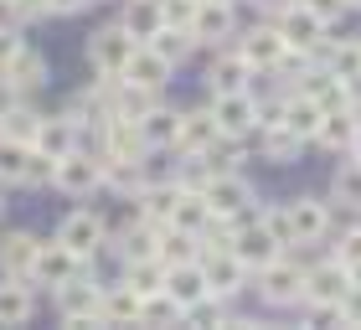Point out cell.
Masks as SVG:
<instances>
[{"label": "cell", "mask_w": 361, "mask_h": 330, "mask_svg": "<svg viewBox=\"0 0 361 330\" xmlns=\"http://www.w3.org/2000/svg\"><path fill=\"white\" fill-rule=\"evenodd\" d=\"M331 73L346 82V88H361V42H341L331 52Z\"/></svg>", "instance_id": "obj_41"}, {"label": "cell", "mask_w": 361, "mask_h": 330, "mask_svg": "<svg viewBox=\"0 0 361 330\" xmlns=\"http://www.w3.org/2000/svg\"><path fill=\"white\" fill-rule=\"evenodd\" d=\"M52 155L42 150H26V165H21V186H52Z\"/></svg>", "instance_id": "obj_45"}, {"label": "cell", "mask_w": 361, "mask_h": 330, "mask_svg": "<svg viewBox=\"0 0 361 330\" xmlns=\"http://www.w3.org/2000/svg\"><path fill=\"white\" fill-rule=\"evenodd\" d=\"M289 227H294V243H320L325 227H331V212H325V202H315V196H300V202L289 207Z\"/></svg>", "instance_id": "obj_18"}, {"label": "cell", "mask_w": 361, "mask_h": 330, "mask_svg": "<svg viewBox=\"0 0 361 330\" xmlns=\"http://www.w3.org/2000/svg\"><path fill=\"white\" fill-rule=\"evenodd\" d=\"M88 6V0H47V11H52V16H73V11H83Z\"/></svg>", "instance_id": "obj_52"}, {"label": "cell", "mask_w": 361, "mask_h": 330, "mask_svg": "<svg viewBox=\"0 0 361 330\" xmlns=\"http://www.w3.org/2000/svg\"><path fill=\"white\" fill-rule=\"evenodd\" d=\"M52 294H57V310H62V320H68V325H93L98 320V300H104V289L88 284V279L73 274L68 284H57Z\"/></svg>", "instance_id": "obj_8"}, {"label": "cell", "mask_w": 361, "mask_h": 330, "mask_svg": "<svg viewBox=\"0 0 361 330\" xmlns=\"http://www.w3.org/2000/svg\"><path fill=\"white\" fill-rule=\"evenodd\" d=\"M336 263H346V269H351V263H361V227H351V233L336 243Z\"/></svg>", "instance_id": "obj_49"}, {"label": "cell", "mask_w": 361, "mask_h": 330, "mask_svg": "<svg viewBox=\"0 0 361 330\" xmlns=\"http://www.w3.org/2000/svg\"><path fill=\"white\" fill-rule=\"evenodd\" d=\"M258 289H264V300H269V305H294V300H300V289H305L300 263H289L284 253L269 258L264 269H258Z\"/></svg>", "instance_id": "obj_9"}, {"label": "cell", "mask_w": 361, "mask_h": 330, "mask_svg": "<svg viewBox=\"0 0 361 330\" xmlns=\"http://www.w3.org/2000/svg\"><path fill=\"white\" fill-rule=\"evenodd\" d=\"M176 196H180L176 181H166V186H140V191H135L140 217L150 222V227H166V222H171V212H176Z\"/></svg>", "instance_id": "obj_21"}, {"label": "cell", "mask_w": 361, "mask_h": 330, "mask_svg": "<svg viewBox=\"0 0 361 330\" xmlns=\"http://www.w3.org/2000/svg\"><path fill=\"white\" fill-rule=\"evenodd\" d=\"M176 320H180V305L171 300L166 289L140 294V325H176Z\"/></svg>", "instance_id": "obj_37"}, {"label": "cell", "mask_w": 361, "mask_h": 330, "mask_svg": "<svg viewBox=\"0 0 361 330\" xmlns=\"http://www.w3.org/2000/svg\"><path fill=\"white\" fill-rule=\"evenodd\" d=\"M346 289H351V279H346V263H320L315 274H305V300L310 305H341L346 300Z\"/></svg>", "instance_id": "obj_14"}, {"label": "cell", "mask_w": 361, "mask_h": 330, "mask_svg": "<svg viewBox=\"0 0 361 330\" xmlns=\"http://www.w3.org/2000/svg\"><path fill=\"white\" fill-rule=\"evenodd\" d=\"M57 243L88 263L98 248H104V217H98V212H73V217L57 227Z\"/></svg>", "instance_id": "obj_12"}, {"label": "cell", "mask_w": 361, "mask_h": 330, "mask_svg": "<svg viewBox=\"0 0 361 330\" xmlns=\"http://www.w3.org/2000/svg\"><path fill=\"white\" fill-rule=\"evenodd\" d=\"M279 16H284V21H279V37H284V47H289V52H305V57H310V52L320 47V37H325V21L305 6V0L284 6Z\"/></svg>", "instance_id": "obj_6"}, {"label": "cell", "mask_w": 361, "mask_h": 330, "mask_svg": "<svg viewBox=\"0 0 361 330\" xmlns=\"http://www.w3.org/2000/svg\"><path fill=\"white\" fill-rule=\"evenodd\" d=\"M11 104H16V88H11V82H6V78H0V114H6Z\"/></svg>", "instance_id": "obj_53"}, {"label": "cell", "mask_w": 361, "mask_h": 330, "mask_svg": "<svg viewBox=\"0 0 361 330\" xmlns=\"http://www.w3.org/2000/svg\"><path fill=\"white\" fill-rule=\"evenodd\" d=\"M31 129H37V114H31V109L11 104L6 114H0V135H11V140H26V145H31Z\"/></svg>", "instance_id": "obj_44"}, {"label": "cell", "mask_w": 361, "mask_h": 330, "mask_svg": "<svg viewBox=\"0 0 361 330\" xmlns=\"http://www.w3.org/2000/svg\"><path fill=\"white\" fill-rule=\"evenodd\" d=\"M135 124H140V135H145V145H150V150H166V145L176 140V114H171V109H160V104H155V109H145Z\"/></svg>", "instance_id": "obj_31"}, {"label": "cell", "mask_w": 361, "mask_h": 330, "mask_svg": "<svg viewBox=\"0 0 361 330\" xmlns=\"http://www.w3.org/2000/svg\"><path fill=\"white\" fill-rule=\"evenodd\" d=\"M16 52H21V37H16V26H0V68H6Z\"/></svg>", "instance_id": "obj_51"}, {"label": "cell", "mask_w": 361, "mask_h": 330, "mask_svg": "<svg viewBox=\"0 0 361 330\" xmlns=\"http://www.w3.org/2000/svg\"><path fill=\"white\" fill-rule=\"evenodd\" d=\"M98 320L104 325H129V320H140V294L119 284V289H104V300H98Z\"/></svg>", "instance_id": "obj_26"}, {"label": "cell", "mask_w": 361, "mask_h": 330, "mask_svg": "<svg viewBox=\"0 0 361 330\" xmlns=\"http://www.w3.org/2000/svg\"><path fill=\"white\" fill-rule=\"evenodd\" d=\"M346 150H351V160H361V119H356V135H351V145H346Z\"/></svg>", "instance_id": "obj_54"}, {"label": "cell", "mask_w": 361, "mask_h": 330, "mask_svg": "<svg viewBox=\"0 0 361 330\" xmlns=\"http://www.w3.org/2000/svg\"><path fill=\"white\" fill-rule=\"evenodd\" d=\"M196 269L207 279V294H217V300H233L238 289H248V269L238 263L233 248H212L207 263H196Z\"/></svg>", "instance_id": "obj_4"}, {"label": "cell", "mask_w": 361, "mask_h": 330, "mask_svg": "<svg viewBox=\"0 0 361 330\" xmlns=\"http://www.w3.org/2000/svg\"><path fill=\"white\" fill-rule=\"evenodd\" d=\"M238 57L248 62V68H274V62L284 57V37H279V26H253L248 37L238 42Z\"/></svg>", "instance_id": "obj_17"}, {"label": "cell", "mask_w": 361, "mask_h": 330, "mask_svg": "<svg viewBox=\"0 0 361 330\" xmlns=\"http://www.w3.org/2000/svg\"><path fill=\"white\" fill-rule=\"evenodd\" d=\"M104 186H114L119 196H135L145 186V160H109L104 155Z\"/></svg>", "instance_id": "obj_32"}, {"label": "cell", "mask_w": 361, "mask_h": 330, "mask_svg": "<svg viewBox=\"0 0 361 330\" xmlns=\"http://www.w3.org/2000/svg\"><path fill=\"white\" fill-rule=\"evenodd\" d=\"M264 11H284V6H294V0H258Z\"/></svg>", "instance_id": "obj_55"}, {"label": "cell", "mask_w": 361, "mask_h": 330, "mask_svg": "<svg viewBox=\"0 0 361 330\" xmlns=\"http://www.w3.org/2000/svg\"><path fill=\"white\" fill-rule=\"evenodd\" d=\"M171 68H176V62H166L150 42H140L135 52H129V62H124V73H119V78H124V82H135V88L160 93V88L171 82Z\"/></svg>", "instance_id": "obj_11"}, {"label": "cell", "mask_w": 361, "mask_h": 330, "mask_svg": "<svg viewBox=\"0 0 361 330\" xmlns=\"http://www.w3.org/2000/svg\"><path fill=\"white\" fill-rule=\"evenodd\" d=\"M300 135H289V129L284 124H264V155L269 160H279V165H284V160H294V155H300Z\"/></svg>", "instance_id": "obj_42"}, {"label": "cell", "mask_w": 361, "mask_h": 330, "mask_svg": "<svg viewBox=\"0 0 361 330\" xmlns=\"http://www.w3.org/2000/svg\"><path fill=\"white\" fill-rule=\"evenodd\" d=\"M52 186L68 191V196H88L93 186H104V160H93L83 150H68L52 165Z\"/></svg>", "instance_id": "obj_5"}, {"label": "cell", "mask_w": 361, "mask_h": 330, "mask_svg": "<svg viewBox=\"0 0 361 330\" xmlns=\"http://www.w3.org/2000/svg\"><path fill=\"white\" fill-rule=\"evenodd\" d=\"M207 222H212V207L202 202V191H180V196H176V212H171V222H166V227H180V233L202 238V233H207Z\"/></svg>", "instance_id": "obj_23"}, {"label": "cell", "mask_w": 361, "mask_h": 330, "mask_svg": "<svg viewBox=\"0 0 361 330\" xmlns=\"http://www.w3.org/2000/svg\"><path fill=\"white\" fill-rule=\"evenodd\" d=\"M331 191H336V202H341V207L361 212V160H346V165H341L336 181H331Z\"/></svg>", "instance_id": "obj_40"}, {"label": "cell", "mask_w": 361, "mask_h": 330, "mask_svg": "<svg viewBox=\"0 0 361 330\" xmlns=\"http://www.w3.org/2000/svg\"><path fill=\"white\" fill-rule=\"evenodd\" d=\"M166 294H171L180 310H186L191 300H202V294H207L202 269H196V263H171V269H166Z\"/></svg>", "instance_id": "obj_25"}, {"label": "cell", "mask_w": 361, "mask_h": 330, "mask_svg": "<svg viewBox=\"0 0 361 330\" xmlns=\"http://www.w3.org/2000/svg\"><path fill=\"white\" fill-rule=\"evenodd\" d=\"M248 62H243L238 52H227V57H217L212 62V73H207V88L212 93H238V88H248Z\"/></svg>", "instance_id": "obj_27"}, {"label": "cell", "mask_w": 361, "mask_h": 330, "mask_svg": "<svg viewBox=\"0 0 361 330\" xmlns=\"http://www.w3.org/2000/svg\"><path fill=\"white\" fill-rule=\"evenodd\" d=\"M0 78L11 82L16 93H31V88H42V78H47V62H42V52H31V47L21 42V52H16L6 68H0Z\"/></svg>", "instance_id": "obj_20"}, {"label": "cell", "mask_w": 361, "mask_h": 330, "mask_svg": "<svg viewBox=\"0 0 361 330\" xmlns=\"http://www.w3.org/2000/svg\"><path fill=\"white\" fill-rule=\"evenodd\" d=\"M191 42H222V37H233V6H217V0H196V11H191Z\"/></svg>", "instance_id": "obj_16"}, {"label": "cell", "mask_w": 361, "mask_h": 330, "mask_svg": "<svg viewBox=\"0 0 361 330\" xmlns=\"http://www.w3.org/2000/svg\"><path fill=\"white\" fill-rule=\"evenodd\" d=\"M320 114H325V109L315 104V98H310V93H300V98H284V119H279V124H284L289 135H300V140H315Z\"/></svg>", "instance_id": "obj_24"}, {"label": "cell", "mask_w": 361, "mask_h": 330, "mask_svg": "<svg viewBox=\"0 0 361 330\" xmlns=\"http://www.w3.org/2000/svg\"><path fill=\"white\" fill-rule=\"evenodd\" d=\"M145 42H150V47H155V52L166 57V62H180V57H186L191 47H196L186 26H166V21H160V26H155V31H150Z\"/></svg>", "instance_id": "obj_33"}, {"label": "cell", "mask_w": 361, "mask_h": 330, "mask_svg": "<svg viewBox=\"0 0 361 330\" xmlns=\"http://www.w3.org/2000/svg\"><path fill=\"white\" fill-rule=\"evenodd\" d=\"M227 248L238 253V263H243V269H264L269 258H279V253H284V248L274 243V233H269L264 222H243L238 233L227 238Z\"/></svg>", "instance_id": "obj_10"}, {"label": "cell", "mask_w": 361, "mask_h": 330, "mask_svg": "<svg viewBox=\"0 0 361 330\" xmlns=\"http://www.w3.org/2000/svg\"><path fill=\"white\" fill-rule=\"evenodd\" d=\"M212 119H217V135L243 140V135H248V129L258 124V104H253V93H248V88H238V93H212Z\"/></svg>", "instance_id": "obj_7"}, {"label": "cell", "mask_w": 361, "mask_h": 330, "mask_svg": "<svg viewBox=\"0 0 361 330\" xmlns=\"http://www.w3.org/2000/svg\"><path fill=\"white\" fill-rule=\"evenodd\" d=\"M217 6H233V0H217Z\"/></svg>", "instance_id": "obj_56"}, {"label": "cell", "mask_w": 361, "mask_h": 330, "mask_svg": "<svg viewBox=\"0 0 361 330\" xmlns=\"http://www.w3.org/2000/svg\"><path fill=\"white\" fill-rule=\"evenodd\" d=\"M258 222H264L269 233H274V243H279V248H289V243H294V227H289V207H269V212H264Z\"/></svg>", "instance_id": "obj_47"}, {"label": "cell", "mask_w": 361, "mask_h": 330, "mask_svg": "<svg viewBox=\"0 0 361 330\" xmlns=\"http://www.w3.org/2000/svg\"><path fill=\"white\" fill-rule=\"evenodd\" d=\"M202 202L212 207V217H243V212L253 207V186L238 171H217L202 186Z\"/></svg>", "instance_id": "obj_2"}, {"label": "cell", "mask_w": 361, "mask_h": 330, "mask_svg": "<svg viewBox=\"0 0 361 330\" xmlns=\"http://www.w3.org/2000/svg\"><path fill=\"white\" fill-rule=\"evenodd\" d=\"M191 11H196V0H160V21L166 26H186Z\"/></svg>", "instance_id": "obj_48"}, {"label": "cell", "mask_w": 361, "mask_h": 330, "mask_svg": "<svg viewBox=\"0 0 361 330\" xmlns=\"http://www.w3.org/2000/svg\"><path fill=\"white\" fill-rule=\"evenodd\" d=\"M109 109H114V119H140L145 109H155V93H150V88H135V82H124V88L109 98Z\"/></svg>", "instance_id": "obj_38"}, {"label": "cell", "mask_w": 361, "mask_h": 330, "mask_svg": "<svg viewBox=\"0 0 361 330\" xmlns=\"http://www.w3.org/2000/svg\"><path fill=\"white\" fill-rule=\"evenodd\" d=\"M155 238H160V227H150V222H140V227H129V233L119 238V258H124V263H140V258H155Z\"/></svg>", "instance_id": "obj_36"}, {"label": "cell", "mask_w": 361, "mask_h": 330, "mask_svg": "<svg viewBox=\"0 0 361 330\" xmlns=\"http://www.w3.org/2000/svg\"><path fill=\"white\" fill-rule=\"evenodd\" d=\"M31 150L62 160L68 150H78V124L68 119V114H57V119H37V129H31Z\"/></svg>", "instance_id": "obj_15"}, {"label": "cell", "mask_w": 361, "mask_h": 330, "mask_svg": "<svg viewBox=\"0 0 361 330\" xmlns=\"http://www.w3.org/2000/svg\"><path fill=\"white\" fill-rule=\"evenodd\" d=\"M351 135H356V114H351V104H341V109H325V114H320L315 140L325 145V150H346Z\"/></svg>", "instance_id": "obj_22"}, {"label": "cell", "mask_w": 361, "mask_h": 330, "mask_svg": "<svg viewBox=\"0 0 361 330\" xmlns=\"http://www.w3.org/2000/svg\"><path fill=\"white\" fill-rule=\"evenodd\" d=\"M37 300H31V284H0V325H26Z\"/></svg>", "instance_id": "obj_29"}, {"label": "cell", "mask_w": 361, "mask_h": 330, "mask_svg": "<svg viewBox=\"0 0 361 330\" xmlns=\"http://www.w3.org/2000/svg\"><path fill=\"white\" fill-rule=\"evenodd\" d=\"M196 155H202V160H207V171L217 176V171H238V160H243V145H238L233 135H217V140L207 145V150H196Z\"/></svg>", "instance_id": "obj_39"}, {"label": "cell", "mask_w": 361, "mask_h": 330, "mask_svg": "<svg viewBox=\"0 0 361 330\" xmlns=\"http://www.w3.org/2000/svg\"><path fill=\"white\" fill-rule=\"evenodd\" d=\"M124 284L135 289V294H155V289H166V263L160 258H140V263H124Z\"/></svg>", "instance_id": "obj_34"}, {"label": "cell", "mask_w": 361, "mask_h": 330, "mask_svg": "<svg viewBox=\"0 0 361 330\" xmlns=\"http://www.w3.org/2000/svg\"><path fill=\"white\" fill-rule=\"evenodd\" d=\"M135 47H140V37H129L124 26H104V31H93V42H88V62L104 78H119Z\"/></svg>", "instance_id": "obj_3"}, {"label": "cell", "mask_w": 361, "mask_h": 330, "mask_svg": "<svg viewBox=\"0 0 361 330\" xmlns=\"http://www.w3.org/2000/svg\"><path fill=\"white\" fill-rule=\"evenodd\" d=\"M31 253H37V238H31V233H11V238H0V269H6V279H26Z\"/></svg>", "instance_id": "obj_28"}, {"label": "cell", "mask_w": 361, "mask_h": 330, "mask_svg": "<svg viewBox=\"0 0 361 330\" xmlns=\"http://www.w3.org/2000/svg\"><path fill=\"white\" fill-rule=\"evenodd\" d=\"M346 6H361V0H346Z\"/></svg>", "instance_id": "obj_57"}, {"label": "cell", "mask_w": 361, "mask_h": 330, "mask_svg": "<svg viewBox=\"0 0 361 330\" xmlns=\"http://www.w3.org/2000/svg\"><path fill=\"white\" fill-rule=\"evenodd\" d=\"M78 269H83V258L68 253L62 243H37L31 269H26V284H31V289H57V284H68Z\"/></svg>", "instance_id": "obj_1"}, {"label": "cell", "mask_w": 361, "mask_h": 330, "mask_svg": "<svg viewBox=\"0 0 361 330\" xmlns=\"http://www.w3.org/2000/svg\"><path fill=\"white\" fill-rule=\"evenodd\" d=\"M124 31H129V37H150V31L160 26V0H129V6H124V21H119Z\"/></svg>", "instance_id": "obj_35"}, {"label": "cell", "mask_w": 361, "mask_h": 330, "mask_svg": "<svg viewBox=\"0 0 361 330\" xmlns=\"http://www.w3.org/2000/svg\"><path fill=\"white\" fill-rule=\"evenodd\" d=\"M196 243H202V238H191V233H180V227H171V233L155 238V258L166 263V269H171V263H196V253H202Z\"/></svg>", "instance_id": "obj_30"}, {"label": "cell", "mask_w": 361, "mask_h": 330, "mask_svg": "<svg viewBox=\"0 0 361 330\" xmlns=\"http://www.w3.org/2000/svg\"><path fill=\"white\" fill-rule=\"evenodd\" d=\"M26 140H11L0 135V181H11V186H21V165H26Z\"/></svg>", "instance_id": "obj_43"}, {"label": "cell", "mask_w": 361, "mask_h": 330, "mask_svg": "<svg viewBox=\"0 0 361 330\" xmlns=\"http://www.w3.org/2000/svg\"><path fill=\"white\" fill-rule=\"evenodd\" d=\"M207 181H212V171H207V160H202V155H186V160H180V181H176L180 191H202Z\"/></svg>", "instance_id": "obj_46"}, {"label": "cell", "mask_w": 361, "mask_h": 330, "mask_svg": "<svg viewBox=\"0 0 361 330\" xmlns=\"http://www.w3.org/2000/svg\"><path fill=\"white\" fill-rule=\"evenodd\" d=\"M104 135H109V160H145L150 155V145H145L135 119H109Z\"/></svg>", "instance_id": "obj_19"}, {"label": "cell", "mask_w": 361, "mask_h": 330, "mask_svg": "<svg viewBox=\"0 0 361 330\" xmlns=\"http://www.w3.org/2000/svg\"><path fill=\"white\" fill-rule=\"evenodd\" d=\"M305 6H310V11H315V16H320V21H325V26H331V21H341V16H346V11H351V6H346V0H305Z\"/></svg>", "instance_id": "obj_50"}, {"label": "cell", "mask_w": 361, "mask_h": 330, "mask_svg": "<svg viewBox=\"0 0 361 330\" xmlns=\"http://www.w3.org/2000/svg\"><path fill=\"white\" fill-rule=\"evenodd\" d=\"M212 140H217V119H212V109L176 114V140H171V150H180V155H196V150H207Z\"/></svg>", "instance_id": "obj_13"}]
</instances>
